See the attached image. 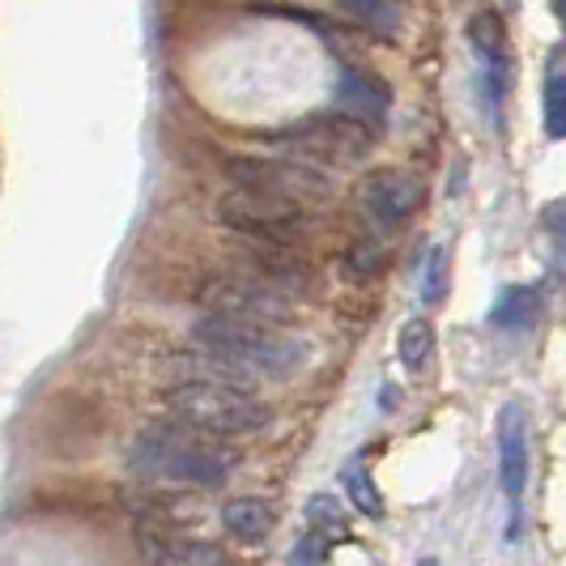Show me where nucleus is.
Returning <instances> with one entry per match:
<instances>
[{"label":"nucleus","mask_w":566,"mask_h":566,"mask_svg":"<svg viewBox=\"0 0 566 566\" xmlns=\"http://www.w3.org/2000/svg\"><path fill=\"white\" fill-rule=\"evenodd\" d=\"M200 358L197 375L188 379H222V384H255V379H285L307 363V340L290 337L285 328L234 319V315L200 312L192 324Z\"/></svg>","instance_id":"f257e3e1"},{"label":"nucleus","mask_w":566,"mask_h":566,"mask_svg":"<svg viewBox=\"0 0 566 566\" xmlns=\"http://www.w3.org/2000/svg\"><path fill=\"white\" fill-rule=\"evenodd\" d=\"M239 464V452L222 434H209L197 426L167 418V422L142 426V434L128 448V469L154 485H197L218 490Z\"/></svg>","instance_id":"f03ea898"},{"label":"nucleus","mask_w":566,"mask_h":566,"mask_svg":"<svg viewBox=\"0 0 566 566\" xmlns=\"http://www.w3.org/2000/svg\"><path fill=\"white\" fill-rule=\"evenodd\" d=\"M170 418L222 434V439H243L273 422V409L260 397H252L243 384H222V379H179L167 388Z\"/></svg>","instance_id":"7ed1b4c3"},{"label":"nucleus","mask_w":566,"mask_h":566,"mask_svg":"<svg viewBox=\"0 0 566 566\" xmlns=\"http://www.w3.org/2000/svg\"><path fill=\"white\" fill-rule=\"evenodd\" d=\"M264 142L282 149L285 158H303L315 167H345V163L367 158L370 145H375V128L349 112H315L298 124H285L277 133H269Z\"/></svg>","instance_id":"20e7f679"},{"label":"nucleus","mask_w":566,"mask_h":566,"mask_svg":"<svg viewBox=\"0 0 566 566\" xmlns=\"http://www.w3.org/2000/svg\"><path fill=\"white\" fill-rule=\"evenodd\" d=\"M218 222L243 243L294 248L303 239V230L312 227V205L269 197V192H255V188H234L218 200Z\"/></svg>","instance_id":"39448f33"},{"label":"nucleus","mask_w":566,"mask_h":566,"mask_svg":"<svg viewBox=\"0 0 566 566\" xmlns=\"http://www.w3.org/2000/svg\"><path fill=\"white\" fill-rule=\"evenodd\" d=\"M200 312L234 315V319H252V324H269V328H290L298 319V307H294V298L285 290L260 282L243 269H230L222 277L205 282Z\"/></svg>","instance_id":"423d86ee"},{"label":"nucleus","mask_w":566,"mask_h":566,"mask_svg":"<svg viewBox=\"0 0 566 566\" xmlns=\"http://www.w3.org/2000/svg\"><path fill=\"white\" fill-rule=\"evenodd\" d=\"M234 188H255L269 197L298 200V205H315L333 192V179L324 167L303 163V158H230L227 163Z\"/></svg>","instance_id":"0eeeda50"},{"label":"nucleus","mask_w":566,"mask_h":566,"mask_svg":"<svg viewBox=\"0 0 566 566\" xmlns=\"http://www.w3.org/2000/svg\"><path fill=\"white\" fill-rule=\"evenodd\" d=\"M422 200H426L422 179L400 167H375V170H367L363 184H358V205H363V213H367L379 230L405 227V222L422 209Z\"/></svg>","instance_id":"6e6552de"},{"label":"nucleus","mask_w":566,"mask_h":566,"mask_svg":"<svg viewBox=\"0 0 566 566\" xmlns=\"http://www.w3.org/2000/svg\"><path fill=\"white\" fill-rule=\"evenodd\" d=\"M469 43L482 60V94H485V112L499 124L503 112V94H507V73H511V52H507V27L494 9H478L469 18Z\"/></svg>","instance_id":"1a4fd4ad"},{"label":"nucleus","mask_w":566,"mask_h":566,"mask_svg":"<svg viewBox=\"0 0 566 566\" xmlns=\"http://www.w3.org/2000/svg\"><path fill=\"white\" fill-rule=\"evenodd\" d=\"M499 482L507 503L520 511L524 485H528V418L520 405H507L499 413Z\"/></svg>","instance_id":"9d476101"},{"label":"nucleus","mask_w":566,"mask_h":566,"mask_svg":"<svg viewBox=\"0 0 566 566\" xmlns=\"http://www.w3.org/2000/svg\"><path fill=\"white\" fill-rule=\"evenodd\" d=\"M142 554L149 566H230L218 545L179 537L175 528H142Z\"/></svg>","instance_id":"9b49d317"},{"label":"nucleus","mask_w":566,"mask_h":566,"mask_svg":"<svg viewBox=\"0 0 566 566\" xmlns=\"http://www.w3.org/2000/svg\"><path fill=\"white\" fill-rule=\"evenodd\" d=\"M337 103H340V112L358 115V119H367L370 128H379L384 115H388V85L375 82L370 73L354 69V64H340Z\"/></svg>","instance_id":"f8f14e48"},{"label":"nucleus","mask_w":566,"mask_h":566,"mask_svg":"<svg viewBox=\"0 0 566 566\" xmlns=\"http://www.w3.org/2000/svg\"><path fill=\"white\" fill-rule=\"evenodd\" d=\"M128 511L145 520V528H175V524H192L197 503L188 494H163V490H133L124 494Z\"/></svg>","instance_id":"ddd939ff"},{"label":"nucleus","mask_w":566,"mask_h":566,"mask_svg":"<svg viewBox=\"0 0 566 566\" xmlns=\"http://www.w3.org/2000/svg\"><path fill=\"white\" fill-rule=\"evenodd\" d=\"M222 524H227L230 537L255 545V541H264L273 533L277 511H273V503H264V499H230L227 507H222Z\"/></svg>","instance_id":"4468645a"},{"label":"nucleus","mask_w":566,"mask_h":566,"mask_svg":"<svg viewBox=\"0 0 566 566\" xmlns=\"http://www.w3.org/2000/svg\"><path fill=\"white\" fill-rule=\"evenodd\" d=\"M541 319V290L533 285H507L490 312L494 328H507V333H528Z\"/></svg>","instance_id":"2eb2a0df"},{"label":"nucleus","mask_w":566,"mask_h":566,"mask_svg":"<svg viewBox=\"0 0 566 566\" xmlns=\"http://www.w3.org/2000/svg\"><path fill=\"white\" fill-rule=\"evenodd\" d=\"M430 354H434V328H430V319H422V315L405 319V324L397 328L400 367L409 370V375H422L426 363H430Z\"/></svg>","instance_id":"dca6fc26"},{"label":"nucleus","mask_w":566,"mask_h":566,"mask_svg":"<svg viewBox=\"0 0 566 566\" xmlns=\"http://www.w3.org/2000/svg\"><path fill=\"white\" fill-rule=\"evenodd\" d=\"M541 119H545V137L549 142H566V60L554 56L549 73H545V94H541Z\"/></svg>","instance_id":"f3484780"},{"label":"nucleus","mask_w":566,"mask_h":566,"mask_svg":"<svg viewBox=\"0 0 566 566\" xmlns=\"http://www.w3.org/2000/svg\"><path fill=\"white\" fill-rule=\"evenodd\" d=\"M337 9L354 27L370 30L379 39H392L400 30V13L392 9V0H337Z\"/></svg>","instance_id":"a211bd4d"},{"label":"nucleus","mask_w":566,"mask_h":566,"mask_svg":"<svg viewBox=\"0 0 566 566\" xmlns=\"http://www.w3.org/2000/svg\"><path fill=\"white\" fill-rule=\"evenodd\" d=\"M345 490H349V503L363 511V515H370V520L384 515V494H379V485H375L367 464H349L345 469Z\"/></svg>","instance_id":"6ab92c4d"},{"label":"nucleus","mask_w":566,"mask_h":566,"mask_svg":"<svg viewBox=\"0 0 566 566\" xmlns=\"http://www.w3.org/2000/svg\"><path fill=\"white\" fill-rule=\"evenodd\" d=\"M379 269H384V248L370 243V234L367 239H358V243L345 252V273H349L354 282H370Z\"/></svg>","instance_id":"aec40b11"},{"label":"nucleus","mask_w":566,"mask_h":566,"mask_svg":"<svg viewBox=\"0 0 566 566\" xmlns=\"http://www.w3.org/2000/svg\"><path fill=\"white\" fill-rule=\"evenodd\" d=\"M307 520H312V528L319 537H345V533H349L333 494H315L312 503H307Z\"/></svg>","instance_id":"412c9836"},{"label":"nucleus","mask_w":566,"mask_h":566,"mask_svg":"<svg viewBox=\"0 0 566 566\" xmlns=\"http://www.w3.org/2000/svg\"><path fill=\"white\" fill-rule=\"evenodd\" d=\"M448 264H452L448 248H430V255H426V277H422V298L430 307H439L443 294H448Z\"/></svg>","instance_id":"4be33fe9"},{"label":"nucleus","mask_w":566,"mask_h":566,"mask_svg":"<svg viewBox=\"0 0 566 566\" xmlns=\"http://www.w3.org/2000/svg\"><path fill=\"white\" fill-rule=\"evenodd\" d=\"M541 227L549 234V248H554V269L566 273V197L554 200L545 213H541Z\"/></svg>","instance_id":"5701e85b"},{"label":"nucleus","mask_w":566,"mask_h":566,"mask_svg":"<svg viewBox=\"0 0 566 566\" xmlns=\"http://www.w3.org/2000/svg\"><path fill=\"white\" fill-rule=\"evenodd\" d=\"M554 13H558V22L566 27V0H554Z\"/></svg>","instance_id":"b1692460"},{"label":"nucleus","mask_w":566,"mask_h":566,"mask_svg":"<svg viewBox=\"0 0 566 566\" xmlns=\"http://www.w3.org/2000/svg\"><path fill=\"white\" fill-rule=\"evenodd\" d=\"M418 566H439V563H434V558H422V563H418Z\"/></svg>","instance_id":"393cba45"}]
</instances>
